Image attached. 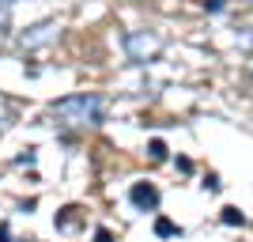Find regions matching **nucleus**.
I'll list each match as a JSON object with an SVG mask.
<instances>
[{
  "label": "nucleus",
  "mask_w": 253,
  "mask_h": 242,
  "mask_svg": "<svg viewBox=\"0 0 253 242\" xmlns=\"http://www.w3.org/2000/svg\"><path fill=\"white\" fill-rule=\"evenodd\" d=\"M102 114H106V102L98 95H68V98H61V102H53V117L68 129L102 125Z\"/></svg>",
  "instance_id": "obj_1"
},
{
  "label": "nucleus",
  "mask_w": 253,
  "mask_h": 242,
  "mask_svg": "<svg viewBox=\"0 0 253 242\" xmlns=\"http://www.w3.org/2000/svg\"><path fill=\"white\" fill-rule=\"evenodd\" d=\"M159 49H163V42H159V34H151V31H128V34H125V53H128V61L144 64V61H151Z\"/></svg>",
  "instance_id": "obj_2"
},
{
  "label": "nucleus",
  "mask_w": 253,
  "mask_h": 242,
  "mask_svg": "<svg viewBox=\"0 0 253 242\" xmlns=\"http://www.w3.org/2000/svg\"><path fill=\"white\" fill-rule=\"evenodd\" d=\"M61 38V23L57 19H45V23H34L31 31H23V49H38V46H49Z\"/></svg>",
  "instance_id": "obj_3"
},
{
  "label": "nucleus",
  "mask_w": 253,
  "mask_h": 242,
  "mask_svg": "<svg viewBox=\"0 0 253 242\" xmlns=\"http://www.w3.org/2000/svg\"><path fill=\"white\" fill-rule=\"evenodd\" d=\"M128 197H132V204H136L140 212H155L159 208V190H155V186H148V182H136Z\"/></svg>",
  "instance_id": "obj_4"
},
{
  "label": "nucleus",
  "mask_w": 253,
  "mask_h": 242,
  "mask_svg": "<svg viewBox=\"0 0 253 242\" xmlns=\"http://www.w3.org/2000/svg\"><path fill=\"white\" fill-rule=\"evenodd\" d=\"M155 235H163V239H170V235H181V231H178V227H174V223H170V220H159V223H155Z\"/></svg>",
  "instance_id": "obj_5"
},
{
  "label": "nucleus",
  "mask_w": 253,
  "mask_h": 242,
  "mask_svg": "<svg viewBox=\"0 0 253 242\" xmlns=\"http://www.w3.org/2000/svg\"><path fill=\"white\" fill-rule=\"evenodd\" d=\"M11 34V15H8V8H0V42Z\"/></svg>",
  "instance_id": "obj_6"
},
{
  "label": "nucleus",
  "mask_w": 253,
  "mask_h": 242,
  "mask_svg": "<svg viewBox=\"0 0 253 242\" xmlns=\"http://www.w3.org/2000/svg\"><path fill=\"white\" fill-rule=\"evenodd\" d=\"M151 159H167V144H163V140H151Z\"/></svg>",
  "instance_id": "obj_7"
},
{
  "label": "nucleus",
  "mask_w": 253,
  "mask_h": 242,
  "mask_svg": "<svg viewBox=\"0 0 253 242\" xmlns=\"http://www.w3.org/2000/svg\"><path fill=\"white\" fill-rule=\"evenodd\" d=\"M223 223H242V212L238 208H223Z\"/></svg>",
  "instance_id": "obj_8"
},
{
  "label": "nucleus",
  "mask_w": 253,
  "mask_h": 242,
  "mask_svg": "<svg viewBox=\"0 0 253 242\" xmlns=\"http://www.w3.org/2000/svg\"><path fill=\"white\" fill-rule=\"evenodd\" d=\"M0 242H8V227H0Z\"/></svg>",
  "instance_id": "obj_9"
},
{
  "label": "nucleus",
  "mask_w": 253,
  "mask_h": 242,
  "mask_svg": "<svg viewBox=\"0 0 253 242\" xmlns=\"http://www.w3.org/2000/svg\"><path fill=\"white\" fill-rule=\"evenodd\" d=\"M246 4H253V0H246Z\"/></svg>",
  "instance_id": "obj_10"
}]
</instances>
